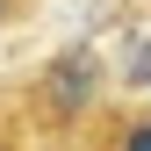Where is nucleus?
Instances as JSON below:
<instances>
[{"label": "nucleus", "instance_id": "7ed1b4c3", "mask_svg": "<svg viewBox=\"0 0 151 151\" xmlns=\"http://www.w3.org/2000/svg\"><path fill=\"white\" fill-rule=\"evenodd\" d=\"M7 14H14V0H0V22H7Z\"/></svg>", "mask_w": 151, "mask_h": 151}, {"label": "nucleus", "instance_id": "f257e3e1", "mask_svg": "<svg viewBox=\"0 0 151 151\" xmlns=\"http://www.w3.org/2000/svg\"><path fill=\"white\" fill-rule=\"evenodd\" d=\"M93 86H101V65H93V50H65V58L43 72V108H50V115H86Z\"/></svg>", "mask_w": 151, "mask_h": 151}, {"label": "nucleus", "instance_id": "f03ea898", "mask_svg": "<svg viewBox=\"0 0 151 151\" xmlns=\"http://www.w3.org/2000/svg\"><path fill=\"white\" fill-rule=\"evenodd\" d=\"M115 151H151V115H137V122H122V137H115Z\"/></svg>", "mask_w": 151, "mask_h": 151}]
</instances>
